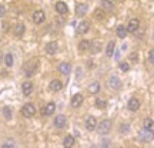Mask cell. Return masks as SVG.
Wrapping results in <instances>:
<instances>
[{
    "instance_id": "f546056e",
    "label": "cell",
    "mask_w": 154,
    "mask_h": 148,
    "mask_svg": "<svg viewBox=\"0 0 154 148\" xmlns=\"http://www.w3.org/2000/svg\"><path fill=\"white\" fill-rule=\"evenodd\" d=\"M113 54H114V43H113V41H110V43L107 44V49H106V56L111 57Z\"/></svg>"
},
{
    "instance_id": "cb8c5ba5",
    "label": "cell",
    "mask_w": 154,
    "mask_h": 148,
    "mask_svg": "<svg viewBox=\"0 0 154 148\" xmlns=\"http://www.w3.org/2000/svg\"><path fill=\"white\" fill-rule=\"evenodd\" d=\"M127 33H128V32H127V29L124 27V26H119V27L116 29V34L120 38H124L127 36Z\"/></svg>"
},
{
    "instance_id": "d4e9b609",
    "label": "cell",
    "mask_w": 154,
    "mask_h": 148,
    "mask_svg": "<svg viewBox=\"0 0 154 148\" xmlns=\"http://www.w3.org/2000/svg\"><path fill=\"white\" fill-rule=\"evenodd\" d=\"M88 91H90V93H91V94L99 93V91H100V83H97V81L91 83V84L88 86Z\"/></svg>"
},
{
    "instance_id": "4316f807",
    "label": "cell",
    "mask_w": 154,
    "mask_h": 148,
    "mask_svg": "<svg viewBox=\"0 0 154 148\" xmlns=\"http://www.w3.org/2000/svg\"><path fill=\"white\" fill-rule=\"evenodd\" d=\"M144 128L149 131H154V121L151 118H146L144 120Z\"/></svg>"
},
{
    "instance_id": "44dd1931",
    "label": "cell",
    "mask_w": 154,
    "mask_h": 148,
    "mask_svg": "<svg viewBox=\"0 0 154 148\" xmlns=\"http://www.w3.org/2000/svg\"><path fill=\"white\" fill-rule=\"evenodd\" d=\"M24 32H26V26L23 23H19V24L14 26V34H16L17 37H22L23 34H24Z\"/></svg>"
},
{
    "instance_id": "f1b7e54d",
    "label": "cell",
    "mask_w": 154,
    "mask_h": 148,
    "mask_svg": "<svg viewBox=\"0 0 154 148\" xmlns=\"http://www.w3.org/2000/svg\"><path fill=\"white\" fill-rule=\"evenodd\" d=\"M2 114H3V117H5L6 120H11V108L10 107H3Z\"/></svg>"
},
{
    "instance_id": "4dcf8cb0",
    "label": "cell",
    "mask_w": 154,
    "mask_h": 148,
    "mask_svg": "<svg viewBox=\"0 0 154 148\" xmlns=\"http://www.w3.org/2000/svg\"><path fill=\"white\" fill-rule=\"evenodd\" d=\"M101 6H103V9H107V10H113L114 9V6H113L110 0H101Z\"/></svg>"
},
{
    "instance_id": "5b68a950",
    "label": "cell",
    "mask_w": 154,
    "mask_h": 148,
    "mask_svg": "<svg viewBox=\"0 0 154 148\" xmlns=\"http://www.w3.org/2000/svg\"><path fill=\"white\" fill-rule=\"evenodd\" d=\"M44 20H46V14H44L43 10H36L33 13V23H36V24H42Z\"/></svg>"
},
{
    "instance_id": "52a82bcc",
    "label": "cell",
    "mask_w": 154,
    "mask_h": 148,
    "mask_svg": "<svg viewBox=\"0 0 154 148\" xmlns=\"http://www.w3.org/2000/svg\"><path fill=\"white\" fill-rule=\"evenodd\" d=\"M138 26H140V22H138L137 19H131L128 24H127V32H130V33H136L138 30Z\"/></svg>"
},
{
    "instance_id": "83f0119b",
    "label": "cell",
    "mask_w": 154,
    "mask_h": 148,
    "mask_svg": "<svg viewBox=\"0 0 154 148\" xmlns=\"http://www.w3.org/2000/svg\"><path fill=\"white\" fill-rule=\"evenodd\" d=\"M96 107H97V108H100V110H104L106 107H107V101L99 97V98H96Z\"/></svg>"
},
{
    "instance_id": "2e32d148",
    "label": "cell",
    "mask_w": 154,
    "mask_h": 148,
    "mask_svg": "<svg viewBox=\"0 0 154 148\" xmlns=\"http://www.w3.org/2000/svg\"><path fill=\"white\" fill-rule=\"evenodd\" d=\"M90 46H91V41L90 40H82L79 43V51L80 53H86L87 50H90Z\"/></svg>"
},
{
    "instance_id": "6da1fadb",
    "label": "cell",
    "mask_w": 154,
    "mask_h": 148,
    "mask_svg": "<svg viewBox=\"0 0 154 148\" xmlns=\"http://www.w3.org/2000/svg\"><path fill=\"white\" fill-rule=\"evenodd\" d=\"M37 68H38V61L37 60H30L27 61L24 66H23V71H24V76L27 77H32L37 73Z\"/></svg>"
},
{
    "instance_id": "9c48e42d",
    "label": "cell",
    "mask_w": 154,
    "mask_h": 148,
    "mask_svg": "<svg viewBox=\"0 0 154 148\" xmlns=\"http://www.w3.org/2000/svg\"><path fill=\"white\" fill-rule=\"evenodd\" d=\"M96 127H97V120L94 118L93 115L87 117V120H86V128H87L88 131H94Z\"/></svg>"
},
{
    "instance_id": "1f68e13d",
    "label": "cell",
    "mask_w": 154,
    "mask_h": 148,
    "mask_svg": "<svg viewBox=\"0 0 154 148\" xmlns=\"http://www.w3.org/2000/svg\"><path fill=\"white\" fill-rule=\"evenodd\" d=\"M5 64L7 67H11V66H13V56H11L10 53H7V54L5 56Z\"/></svg>"
},
{
    "instance_id": "603a6c76",
    "label": "cell",
    "mask_w": 154,
    "mask_h": 148,
    "mask_svg": "<svg viewBox=\"0 0 154 148\" xmlns=\"http://www.w3.org/2000/svg\"><path fill=\"white\" fill-rule=\"evenodd\" d=\"M73 145H74V138H73L72 135L64 137V140H63V147L64 148H72Z\"/></svg>"
},
{
    "instance_id": "60d3db41",
    "label": "cell",
    "mask_w": 154,
    "mask_h": 148,
    "mask_svg": "<svg viewBox=\"0 0 154 148\" xmlns=\"http://www.w3.org/2000/svg\"><path fill=\"white\" fill-rule=\"evenodd\" d=\"M153 38H154V34H153Z\"/></svg>"
},
{
    "instance_id": "74e56055",
    "label": "cell",
    "mask_w": 154,
    "mask_h": 148,
    "mask_svg": "<svg viewBox=\"0 0 154 148\" xmlns=\"http://www.w3.org/2000/svg\"><path fill=\"white\" fill-rule=\"evenodd\" d=\"M120 130L124 132V134H126V132H128V125H127V124H123V125L120 127Z\"/></svg>"
},
{
    "instance_id": "484cf974",
    "label": "cell",
    "mask_w": 154,
    "mask_h": 148,
    "mask_svg": "<svg viewBox=\"0 0 154 148\" xmlns=\"http://www.w3.org/2000/svg\"><path fill=\"white\" fill-rule=\"evenodd\" d=\"M106 17V13L103 9H96L94 10V19H97V20H104Z\"/></svg>"
},
{
    "instance_id": "ba28073f",
    "label": "cell",
    "mask_w": 154,
    "mask_h": 148,
    "mask_svg": "<svg viewBox=\"0 0 154 148\" xmlns=\"http://www.w3.org/2000/svg\"><path fill=\"white\" fill-rule=\"evenodd\" d=\"M46 53L47 54H56L57 53V50H59V44L56 43V41H50V43L46 44Z\"/></svg>"
},
{
    "instance_id": "8d00e7d4",
    "label": "cell",
    "mask_w": 154,
    "mask_h": 148,
    "mask_svg": "<svg viewBox=\"0 0 154 148\" xmlns=\"http://www.w3.org/2000/svg\"><path fill=\"white\" fill-rule=\"evenodd\" d=\"M0 148H14V144L11 143V141H9V143H6V144H3Z\"/></svg>"
},
{
    "instance_id": "277c9868",
    "label": "cell",
    "mask_w": 154,
    "mask_h": 148,
    "mask_svg": "<svg viewBox=\"0 0 154 148\" xmlns=\"http://www.w3.org/2000/svg\"><path fill=\"white\" fill-rule=\"evenodd\" d=\"M99 134H101V135H104V134H107V132H110L111 130V121L110 120H103L99 124Z\"/></svg>"
},
{
    "instance_id": "e0dca14e",
    "label": "cell",
    "mask_w": 154,
    "mask_h": 148,
    "mask_svg": "<svg viewBox=\"0 0 154 148\" xmlns=\"http://www.w3.org/2000/svg\"><path fill=\"white\" fill-rule=\"evenodd\" d=\"M88 29H90V23L88 22H82L79 26H77V33L79 34H84L88 32Z\"/></svg>"
},
{
    "instance_id": "d6a6232c",
    "label": "cell",
    "mask_w": 154,
    "mask_h": 148,
    "mask_svg": "<svg viewBox=\"0 0 154 148\" xmlns=\"http://www.w3.org/2000/svg\"><path fill=\"white\" fill-rule=\"evenodd\" d=\"M119 68H120L121 71H128V70H130V66H128V63H123V61H121L120 64H119Z\"/></svg>"
},
{
    "instance_id": "ac0fdd59",
    "label": "cell",
    "mask_w": 154,
    "mask_h": 148,
    "mask_svg": "<svg viewBox=\"0 0 154 148\" xmlns=\"http://www.w3.org/2000/svg\"><path fill=\"white\" fill-rule=\"evenodd\" d=\"M63 88V83L60 80H51L50 81V90L51 91H60Z\"/></svg>"
},
{
    "instance_id": "5bb4252c",
    "label": "cell",
    "mask_w": 154,
    "mask_h": 148,
    "mask_svg": "<svg viewBox=\"0 0 154 148\" xmlns=\"http://www.w3.org/2000/svg\"><path fill=\"white\" fill-rule=\"evenodd\" d=\"M54 111H56V104L54 103H49V104H46V107L43 108L42 114L46 115V117H49V115H51Z\"/></svg>"
},
{
    "instance_id": "ffe728a7",
    "label": "cell",
    "mask_w": 154,
    "mask_h": 148,
    "mask_svg": "<svg viewBox=\"0 0 154 148\" xmlns=\"http://www.w3.org/2000/svg\"><path fill=\"white\" fill-rule=\"evenodd\" d=\"M59 71L61 74H70L72 71V66H70V63H60V66H59Z\"/></svg>"
},
{
    "instance_id": "8fae6325",
    "label": "cell",
    "mask_w": 154,
    "mask_h": 148,
    "mask_svg": "<svg viewBox=\"0 0 154 148\" xmlns=\"http://www.w3.org/2000/svg\"><path fill=\"white\" fill-rule=\"evenodd\" d=\"M54 9L59 14H66L67 11H69V7H67V5L64 3V2H57L56 6H54Z\"/></svg>"
},
{
    "instance_id": "7a4b0ae2",
    "label": "cell",
    "mask_w": 154,
    "mask_h": 148,
    "mask_svg": "<svg viewBox=\"0 0 154 148\" xmlns=\"http://www.w3.org/2000/svg\"><path fill=\"white\" fill-rule=\"evenodd\" d=\"M22 114H23V117H26V118L33 117V115L36 114V107H34L32 103L24 104V105H23V108H22Z\"/></svg>"
},
{
    "instance_id": "d6986e66",
    "label": "cell",
    "mask_w": 154,
    "mask_h": 148,
    "mask_svg": "<svg viewBox=\"0 0 154 148\" xmlns=\"http://www.w3.org/2000/svg\"><path fill=\"white\" fill-rule=\"evenodd\" d=\"M88 10V6L84 5V3H80V5L76 6V14L77 16H83V14H86Z\"/></svg>"
},
{
    "instance_id": "d590c367",
    "label": "cell",
    "mask_w": 154,
    "mask_h": 148,
    "mask_svg": "<svg viewBox=\"0 0 154 148\" xmlns=\"http://www.w3.org/2000/svg\"><path fill=\"white\" fill-rule=\"evenodd\" d=\"M149 61L151 63V64H154V50H150V53H149Z\"/></svg>"
},
{
    "instance_id": "836d02e7",
    "label": "cell",
    "mask_w": 154,
    "mask_h": 148,
    "mask_svg": "<svg viewBox=\"0 0 154 148\" xmlns=\"http://www.w3.org/2000/svg\"><path fill=\"white\" fill-rule=\"evenodd\" d=\"M128 60L133 61V63H137L138 61V54L136 53V51H134V53H130V54H128Z\"/></svg>"
},
{
    "instance_id": "30bf717a",
    "label": "cell",
    "mask_w": 154,
    "mask_h": 148,
    "mask_svg": "<svg viewBox=\"0 0 154 148\" xmlns=\"http://www.w3.org/2000/svg\"><path fill=\"white\" fill-rule=\"evenodd\" d=\"M83 101H84V97H83L82 94H74L72 97V107H74V108L80 107L83 104Z\"/></svg>"
},
{
    "instance_id": "ab89813d",
    "label": "cell",
    "mask_w": 154,
    "mask_h": 148,
    "mask_svg": "<svg viewBox=\"0 0 154 148\" xmlns=\"http://www.w3.org/2000/svg\"><path fill=\"white\" fill-rule=\"evenodd\" d=\"M2 60H3V54H2V51H0V63H2Z\"/></svg>"
},
{
    "instance_id": "7c38bea8",
    "label": "cell",
    "mask_w": 154,
    "mask_h": 148,
    "mask_svg": "<svg viewBox=\"0 0 154 148\" xmlns=\"http://www.w3.org/2000/svg\"><path fill=\"white\" fill-rule=\"evenodd\" d=\"M22 91L24 95H30L33 93V83L32 81H24L22 84Z\"/></svg>"
},
{
    "instance_id": "9a60e30c",
    "label": "cell",
    "mask_w": 154,
    "mask_h": 148,
    "mask_svg": "<svg viewBox=\"0 0 154 148\" xmlns=\"http://www.w3.org/2000/svg\"><path fill=\"white\" fill-rule=\"evenodd\" d=\"M54 125L57 127V128H64L66 127V117L64 115H56V118H54Z\"/></svg>"
},
{
    "instance_id": "3957f363",
    "label": "cell",
    "mask_w": 154,
    "mask_h": 148,
    "mask_svg": "<svg viewBox=\"0 0 154 148\" xmlns=\"http://www.w3.org/2000/svg\"><path fill=\"white\" fill-rule=\"evenodd\" d=\"M138 138H140L141 141H144V143H150V141H153L154 140V132L143 128L141 131L138 132Z\"/></svg>"
},
{
    "instance_id": "4fadbf2b",
    "label": "cell",
    "mask_w": 154,
    "mask_h": 148,
    "mask_svg": "<svg viewBox=\"0 0 154 148\" xmlns=\"http://www.w3.org/2000/svg\"><path fill=\"white\" fill-rule=\"evenodd\" d=\"M127 108L130 111H137L138 108H140V101H138L137 98H130L128 100V103H127Z\"/></svg>"
},
{
    "instance_id": "f35d334b",
    "label": "cell",
    "mask_w": 154,
    "mask_h": 148,
    "mask_svg": "<svg viewBox=\"0 0 154 148\" xmlns=\"http://www.w3.org/2000/svg\"><path fill=\"white\" fill-rule=\"evenodd\" d=\"M5 13H6V7H5V6L0 5V17L5 16Z\"/></svg>"
},
{
    "instance_id": "7402d4cb",
    "label": "cell",
    "mask_w": 154,
    "mask_h": 148,
    "mask_svg": "<svg viewBox=\"0 0 154 148\" xmlns=\"http://www.w3.org/2000/svg\"><path fill=\"white\" fill-rule=\"evenodd\" d=\"M100 50H101V43H100L99 40H93V41H91V46H90V51H91L93 54H97Z\"/></svg>"
},
{
    "instance_id": "e575fe53",
    "label": "cell",
    "mask_w": 154,
    "mask_h": 148,
    "mask_svg": "<svg viewBox=\"0 0 154 148\" xmlns=\"http://www.w3.org/2000/svg\"><path fill=\"white\" fill-rule=\"evenodd\" d=\"M109 145H110V140L104 138V140L101 141V147H103V148H109Z\"/></svg>"
},
{
    "instance_id": "8992f818",
    "label": "cell",
    "mask_w": 154,
    "mask_h": 148,
    "mask_svg": "<svg viewBox=\"0 0 154 148\" xmlns=\"http://www.w3.org/2000/svg\"><path fill=\"white\" fill-rule=\"evenodd\" d=\"M109 87H111L113 90H120L121 88V81L117 76H111L109 78Z\"/></svg>"
}]
</instances>
